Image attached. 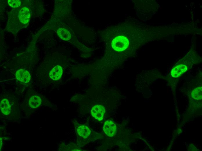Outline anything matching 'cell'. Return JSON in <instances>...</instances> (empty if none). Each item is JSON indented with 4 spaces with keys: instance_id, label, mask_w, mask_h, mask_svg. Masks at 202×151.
Listing matches in <instances>:
<instances>
[{
    "instance_id": "6da1fadb",
    "label": "cell",
    "mask_w": 202,
    "mask_h": 151,
    "mask_svg": "<svg viewBox=\"0 0 202 151\" xmlns=\"http://www.w3.org/2000/svg\"><path fill=\"white\" fill-rule=\"evenodd\" d=\"M129 42L128 39L123 36H119L114 38L112 41L111 46L112 48L118 51H122L128 47Z\"/></svg>"
},
{
    "instance_id": "7a4b0ae2",
    "label": "cell",
    "mask_w": 202,
    "mask_h": 151,
    "mask_svg": "<svg viewBox=\"0 0 202 151\" xmlns=\"http://www.w3.org/2000/svg\"><path fill=\"white\" fill-rule=\"evenodd\" d=\"M103 129L106 134L109 137L113 136L116 133V125L113 121L111 120H107L104 122Z\"/></svg>"
},
{
    "instance_id": "3957f363",
    "label": "cell",
    "mask_w": 202,
    "mask_h": 151,
    "mask_svg": "<svg viewBox=\"0 0 202 151\" xmlns=\"http://www.w3.org/2000/svg\"><path fill=\"white\" fill-rule=\"evenodd\" d=\"M105 112L104 107L101 105H95L92 107L91 110L92 116L99 121L103 119Z\"/></svg>"
},
{
    "instance_id": "277c9868",
    "label": "cell",
    "mask_w": 202,
    "mask_h": 151,
    "mask_svg": "<svg viewBox=\"0 0 202 151\" xmlns=\"http://www.w3.org/2000/svg\"><path fill=\"white\" fill-rule=\"evenodd\" d=\"M15 76L17 80L24 83H28L31 78L29 73L24 69H20L17 71Z\"/></svg>"
},
{
    "instance_id": "5b68a950",
    "label": "cell",
    "mask_w": 202,
    "mask_h": 151,
    "mask_svg": "<svg viewBox=\"0 0 202 151\" xmlns=\"http://www.w3.org/2000/svg\"><path fill=\"white\" fill-rule=\"evenodd\" d=\"M76 132L78 135L81 138L86 139L91 133V130L87 126L82 125H78L76 127Z\"/></svg>"
},
{
    "instance_id": "8992f818",
    "label": "cell",
    "mask_w": 202,
    "mask_h": 151,
    "mask_svg": "<svg viewBox=\"0 0 202 151\" xmlns=\"http://www.w3.org/2000/svg\"><path fill=\"white\" fill-rule=\"evenodd\" d=\"M30 12L26 7L21 8L19 13L18 17L20 22L26 24L29 21L30 18Z\"/></svg>"
},
{
    "instance_id": "52a82bcc",
    "label": "cell",
    "mask_w": 202,
    "mask_h": 151,
    "mask_svg": "<svg viewBox=\"0 0 202 151\" xmlns=\"http://www.w3.org/2000/svg\"><path fill=\"white\" fill-rule=\"evenodd\" d=\"M62 73V67L59 65H57L52 69L49 75L50 78L52 80H57L61 78Z\"/></svg>"
},
{
    "instance_id": "ba28073f",
    "label": "cell",
    "mask_w": 202,
    "mask_h": 151,
    "mask_svg": "<svg viewBox=\"0 0 202 151\" xmlns=\"http://www.w3.org/2000/svg\"><path fill=\"white\" fill-rule=\"evenodd\" d=\"M187 69V66L184 64L178 65L172 69L171 75L174 78L178 77L186 71Z\"/></svg>"
},
{
    "instance_id": "9c48e42d",
    "label": "cell",
    "mask_w": 202,
    "mask_h": 151,
    "mask_svg": "<svg viewBox=\"0 0 202 151\" xmlns=\"http://www.w3.org/2000/svg\"><path fill=\"white\" fill-rule=\"evenodd\" d=\"M0 108L1 111L4 114L8 115L10 113L11 106L7 99H3L1 101Z\"/></svg>"
},
{
    "instance_id": "30bf717a",
    "label": "cell",
    "mask_w": 202,
    "mask_h": 151,
    "mask_svg": "<svg viewBox=\"0 0 202 151\" xmlns=\"http://www.w3.org/2000/svg\"><path fill=\"white\" fill-rule=\"evenodd\" d=\"M42 100L40 96L38 95H34L31 97L29 99L28 103L29 106L33 108L38 107L41 104Z\"/></svg>"
},
{
    "instance_id": "8fae6325",
    "label": "cell",
    "mask_w": 202,
    "mask_h": 151,
    "mask_svg": "<svg viewBox=\"0 0 202 151\" xmlns=\"http://www.w3.org/2000/svg\"><path fill=\"white\" fill-rule=\"evenodd\" d=\"M57 33L60 38L64 40H68L71 38V35L69 32L64 28L58 29L57 30Z\"/></svg>"
},
{
    "instance_id": "7c38bea8",
    "label": "cell",
    "mask_w": 202,
    "mask_h": 151,
    "mask_svg": "<svg viewBox=\"0 0 202 151\" xmlns=\"http://www.w3.org/2000/svg\"><path fill=\"white\" fill-rule=\"evenodd\" d=\"M191 95L192 97L194 99H202V87H197L192 92Z\"/></svg>"
},
{
    "instance_id": "4fadbf2b",
    "label": "cell",
    "mask_w": 202,
    "mask_h": 151,
    "mask_svg": "<svg viewBox=\"0 0 202 151\" xmlns=\"http://www.w3.org/2000/svg\"><path fill=\"white\" fill-rule=\"evenodd\" d=\"M8 3L9 5L13 8H16L20 6L21 2L18 0H8Z\"/></svg>"
},
{
    "instance_id": "5bb4252c",
    "label": "cell",
    "mask_w": 202,
    "mask_h": 151,
    "mask_svg": "<svg viewBox=\"0 0 202 151\" xmlns=\"http://www.w3.org/2000/svg\"><path fill=\"white\" fill-rule=\"evenodd\" d=\"M2 142L1 139V138H0V148H1V146L2 145Z\"/></svg>"
}]
</instances>
